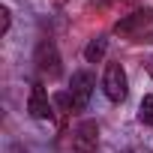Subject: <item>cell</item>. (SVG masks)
Returning <instances> with one entry per match:
<instances>
[{"mask_svg":"<svg viewBox=\"0 0 153 153\" xmlns=\"http://www.w3.org/2000/svg\"><path fill=\"white\" fill-rule=\"evenodd\" d=\"M144 66H147V72H150V78H153V57H147V60H144Z\"/></svg>","mask_w":153,"mask_h":153,"instance_id":"obj_10","label":"cell"},{"mask_svg":"<svg viewBox=\"0 0 153 153\" xmlns=\"http://www.w3.org/2000/svg\"><path fill=\"white\" fill-rule=\"evenodd\" d=\"M138 120H141L144 126H153V93H147V96L141 99V105H138Z\"/></svg>","mask_w":153,"mask_h":153,"instance_id":"obj_8","label":"cell"},{"mask_svg":"<svg viewBox=\"0 0 153 153\" xmlns=\"http://www.w3.org/2000/svg\"><path fill=\"white\" fill-rule=\"evenodd\" d=\"M9 27H12V12H9V6H0V36H6Z\"/></svg>","mask_w":153,"mask_h":153,"instance_id":"obj_9","label":"cell"},{"mask_svg":"<svg viewBox=\"0 0 153 153\" xmlns=\"http://www.w3.org/2000/svg\"><path fill=\"white\" fill-rule=\"evenodd\" d=\"M72 150L75 153H96L99 150V126H96V120H81L72 129Z\"/></svg>","mask_w":153,"mask_h":153,"instance_id":"obj_3","label":"cell"},{"mask_svg":"<svg viewBox=\"0 0 153 153\" xmlns=\"http://www.w3.org/2000/svg\"><path fill=\"white\" fill-rule=\"evenodd\" d=\"M114 33L129 42H153V9H135L114 24Z\"/></svg>","mask_w":153,"mask_h":153,"instance_id":"obj_1","label":"cell"},{"mask_svg":"<svg viewBox=\"0 0 153 153\" xmlns=\"http://www.w3.org/2000/svg\"><path fill=\"white\" fill-rule=\"evenodd\" d=\"M93 75L87 69L72 72V81H69V96H72V108H87L90 96H93Z\"/></svg>","mask_w":153,"mask_h":153,"instance_id":"obj_5","label":"cell"},{"mask_svg":"<svg viewBox=\"0 0 153 153\" xmlns=\"http://www.w3.org/2000/svg\"><path fill=\"white\" fill-rule=\"evenodd\" d=\"M102 90L111 102H123L129 93V81H126V69L120 63H108L105 75H102Z\"/></svg>","mask_w":153,"mask_h":153,"instance_id":"obj_2","label":"cell"},{"mask_svg":"<svg viewBox=\"0 0 153 153\" xmlns=\"http://www.w3.org/2000/svg\"><path fill=\"white\" fill-rule=\"evenodd\" d=\"M27 111L36 117V120H51L54 117V108H51V99H48V93H45V87L36 81L33 87H30V99H27Z\"/></svg>","mask_w":153,"mask_h":153,"instance_id":"obj_6","label":"cell"},{"mask_svg":"<svg viewBox=\"0 0 153 153\" xmlns=\"http://www.w3.org/2000/svg\"><path fill=\"white\" fill-rule=\"evenodd\" d=\"M36 66H39V72L42 75H48V78H57V75L63 72V66H60V51H57V45L51 42V39H42L39 45H36Z\"/></svg>","mask_w":153,"mask_h":153,"instance_id":"obj_4","label":"cell"},{"mask_svg":"<svg viewBox=\"0 0 153 153\" xmlns=\"http://www.w3.org/2000/svg\"><path fill=\"white\" fill-rule=\"evenodd\" d=\"M105 48H108V39H105V36L90 39L87 48H84V60H87V63H99V60L105 57Z\"/></svg>","mask_w":153,"mask_h":153,"instance_id":"obj_7","label":"cell"}]
</instances>
